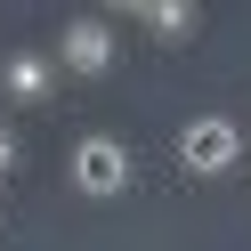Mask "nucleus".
I'll return each mask as SVG.
<instances>
[{"mask_svg":"<svg viewBox=\"0 0 251 251\" xmlns=\"http://www.w3.org/2000/svg\"><path fill=\"white\" fill-rule=\"evenodd\" d=\"M178 162L195 170V178H227V170L243 162V130H235L227 114H195L178 130Z\"/></svg>","mask_w":251,"mask_h":251,"instance_id":"1","label":"nucleus"},{"mask_svg":"<svg viewBox=\"0 0 251 251\" xmlns=\"http://www.w3.org/2000/svg\"><path fill=\"white\" fill-rule=\"evenodd\" d=\"M130 178H138V162H130L122 138H81V146H73V186H81V195L114 202V195H130Z\"/></svg>","mask_w":251,"mask_h":251,"instance_id":"2","label":"nucleus"},{"mask_svg":"<svg viewBox=\"0 0 251 251\" xmlns=\"http://www.w3.org/2000/svg\"><path fill=\"white\" fill-rule=\"evenodd\" d=\"M57 65H65V73H105V65H114V25H105V17L65 25V49H57Z\"/></svg>","mask_w":251,"mask_h":251,"instance_id":"3","label":"nucleus"},{"mask_svg":"<svg viewBox=\"0 0 251 251\" xmlns=\"http://www.w3.org/2000/svg\"><path fill=\"white\" fill-rule=\"evenodd\" d=\"M130 17L146 25V33H162V41H195L202 33V8H195V0H130Z\"/></svg>","mask_w":251,"mask_h":251,"instance_id":"4","label":"nucleus"},{"mask_svg":"<svg viewBox=\"0 0 251 251\" xmlns=\"http://www.w3.org/2000/svg\"><path fill=\"white\" fill-rule=\"evenodd\" d=\"M0 81H8V98H25V105H33V98H49L57 65H49V57H33V49H17L8 65H0Z\"/></svg>","mask_w":251,"mask_h":251,"instance_id":"5","label":"nucleus"},{"mask_svg":"<svg viewBox=\"0 0 251 251\" xmlns=\"http://www.w3.org/2000/svg\"><path fill=\"white\" fill-rule=\"evenodd\" d=\"M8 170H17V130L0 122V178H8Z\"/></svg>","mask_w":251,"mask_h":251,"instance_id":"6","label":"nucleus"}]
</instances>
